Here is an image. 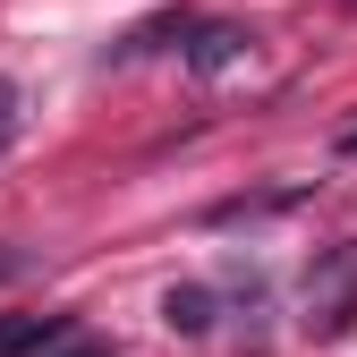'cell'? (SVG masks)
I'll list each match as a JSON object with an SVG mask.
<instances>
[{
	"label": "cell",
	"instance_id": "4",
	"mask_svg": "<svg viewBox=\"0 0 357 357\" xmlns=\"http://www.w3.org/2000/svg\"><path fill=\"white\" fill-rule=\"evenodd\" d=\"M68 340V315H17V324H0V357H26V349H52Z\"/></svg>",
	"mask_w": 357,
	"mask_h": 357
},
{
	"label": "cell",
	"instance_id": "3",
	"mask_svg": "<svg viewBox=\"0 0 357 357\" xmlns=\"http://www.w3.org/2000/svg\"><path fill=\"white\" fill-rule=\"evenodd\" d=\"M162 324H170V332H188V340H204V332H213V289H204V281L162 289Z\"/></svg>",
	"mask_w": 357,
	"mask_h": 357
},
{
	"label": "cell",
	"instance_id": "6",
	"mask_svg": "<svg viewBox=\"0 0 357 357\" xmlns=\"http://www.w3.org/2000/svg\"><path fill=\"white\" fill-rule=\"evenodd\" d=\"M17 273H26V255H17V247H0V281H17Z\"/></svg>",
	"mask_w": 357,
	"mask_h": 357
},
{
	"label": "cell",
	"instance_id": "5",
	"mask_svg": "<svg viewBox=\"0 0 357 357\" xmlns=\"http://www.w3.org/2000/svg\"><path fill=\"white\" fill-rule=\"evenodd\" d=\"M17 128H26V94H17V77H0V153L17 145Z\"/></svg>",
	"mask_w": 357,
	"mask_h": 357
},
{
	"label": "cell",
	"instance_id": "1",
	"mask_svg": "<svg viewBox=\"0 0 357 357\" xmlns=\"http://www.w3.org/2000/svg\"><path fill=\"white\" fill-rule=\"evenodd\" d=\"M357 324V238L315 247V264L298 273V332L306 340H340Z\"/></svg>",
	"mask_w": 357,
	"mask_h": 357
},
{
	"label": "cell",
	"instance_id": "7",
	"mask_svg": "<svg viewBox=\"0 0 357 357\" xmlns=\"http://www.w3.org/2000/svg\"><path fill=\"white\" fill-rule=\"evenodd\" d=\"M60 357H111V349H102V340H68Z\"/></svg>",
	"mask_w": 357,
	"mask_h": 357
},
{
	"label": "cell",
	"instance_id": "2",
	"mask_svg": "<svg viewBox=\"0 0 357 357\" xmlns=\"http://www.w3.org/2000/svg\"><path fill=\"white\" fill-rule=\"evenodd\" d=\"M247 60H255V34H247V26H230V17H196V26H188V68H196L204 85H213V77H238Z\"/></svg>",
	"mask_w": 357,
	"mask_h": 357
}]
</instances>
